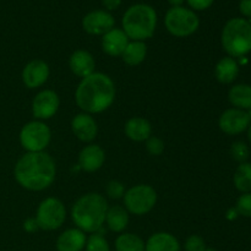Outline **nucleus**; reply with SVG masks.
Segmentation results:
<instances>
[{"label": "nucleus", "instance_id": "36", "mask_svg": "<svg viewBox=\"0 0 251 251\" xmlns=\"http://www.w3.org/2000/svg\"><path fill=\"white\" fill-rule=\"evenodd\" d=\"M103 6L107 10L112 11V10H117L122 4V0H102Z\"/></svg>", "mask_w": 251, "mask_h": 251}, {"label": "nucleus", "instance_id": "32", "mask_svg": "<svg viewBox=\"0 0 251 251\" xmlns=\"http://www.w3.org/2000/svg\"><path fill=\"white\" fill-rule=\"evenodd\" d=\"M105 190H107L108 196H109L110 199H115V200H118V199H120V198H124L125 188H124V185H123V184L118 180L109 181V183L107 184V188H105Z\"/></svg>", "mask_w": 251, "mask_h": 251}, {"label": "nucleus", "instance_id": "15", "mask_svg": "<svg viewBox=\"0 0 251 251\" xmlns=\"http://www.w3.org/2000/svg\"><path fill=\"white\" fill-rule=\"evenodd\" d=\"M127 44H129V37L125 34L123 29L113 28L103 34L102 48L108 55L122 56Z\"/></svg>", "mask_w": 251, "mask_h": 251}, {"label": "nucleus", "instance_id": "28", "mask_svg": "<svg viewBox=\"0 0 251 251\" xmlns=\"http://www.w3.org/2000/svg\"><path fill=\"white\" fill-rule=\"evenodd\" d=\"M230 154H232L233 159H235L239 163H244L249 158V147L245 142L243 141H235L230 147Z\"/></svg>", "mask_w": 251, "mask_h": 251}, {"label": "nucleus", "instance_id": "5", "mask_svg": "<svg viewBox=\"0 0 251 251\" xmlns=\"http://www.w3.org/2000/svg\"><path fill=\"white\" fill-rule=\"evenodd\" d=\"M222 47L232 58H243L251 51V24L245 19L229 20L222 31Z\"/></svg>", "mask_w": 251, "mask_h": 251}, {"label": "nucleus", "instance_id": "7", "mask_svg": "<svg viewBox=\"0 0 251 251\" xmlns=\"http://www.w3.org/2000/svg\"><path fill=\"white\" fill-rule=\"evenodd\" d=\"M157 202V193L152 186L140 184L130 188L124 194V205L127 212L136 216L149 213Z\"/></svg>", "mask_w": 251, "mask_h": 251}, {"label": "nucleus", "instance_id": "39", "mask_svg": "<svg viewBox=\"0 0 251 251\" xmlns=\"http://www.w3.org/2000/svg\"><path fill=\"white\" fill-rule=\"evenodd\" d=\"M248 114H249V118H250V120H251V108L249 110H248Z\"/></svg>", "mask_w": 251, "mask_h": 251}, {"label": "nucleus", "instance_id": "37", "mask_svg": "<svg viewBox=\"0 0 251 251\" xmlns=\"http://www.w3.org/2000/svg\"><path fill=\"white\" fill-rule=\"evenodd\" d=\"M168 2L172 5V7H178V6H181L184 0H168Z\"/></svg>", "mask_w": 251, "mask_h": 251}, {"label": "nucleus", "instance_id": "19", "mask_svg": "<svg viewBox=\"0 0 251 251\" xmlns=\"http://www.w3.org/2000/svg\"><path fill=\"white\" fill-rule=\"evenodd\" d=\"M145 251H180L178 239L171 233H154L145 244Z\"/></svg>", "mask_w": 251, "mask_h": 251}, {"label": "nucleus", "instance_id": "35", "mask_svg": "<svg viewBox=\"0 0 251 251\" xmlns=\"http://www.w3.org/2000/svg\"><path fill=\"white\" fill-rule=\"evenodd\" d=\"M24 229L27 233H34L37 229H39V226L37 223L36 218H28V220L25 221L24 223Z\"/></svg>", "mask_w": 251, "mask_h": 251}, {"label": "nucleus", "instance_id": "8", "mask_svg": "<svg viewBox=\"0 0 251 251\" xmlns=\"http://www.w3.org/2000/svg\"><path fill=\"white\" fill-rule=\"evenodd\" d=\"M36 220L41 229H58L64 225L66 220L65 206L56 198L46 199L38 206Z\"/></svg>", "mask_w": 251, "mask_h": 251}, {"label": "nucleus", "instance_id": "34", "mask_svg": "<svg viewBox=\"0 0 251 251\" xmlns=\"http://www.w3.org/2000/svg\"><path fill=\"white\" fill-rule=\"evenodd\" d=\"M239 10L243 16L251 19V0H240Z\"/></svg>", "mask_w": 251, "mask_h": 251}, {"label": "nucleus", "instance_id": "31", "mask_svg": "<svg viewBox=\"0 0 251 251\" xmlns=\"http://www.w3.org/2000/svg\"><path fill=\"white\" fill-rule=\"evenodd\" d=\"M205 240L200 235H190L185 242V251H206Z\"/></svg>", "mask_w": 251, "mask_h": 251}, {"label": "nucleus", "instance_id": "17", "mask_svg": "<svg viewBox=\"0 0 251 251\" xmlns=\"http://www.w3.org/2000/svg\"><path fill=\"white\" fill-rule=\"evenodd\" d=\"M69 65H70L71 71L78 77H87L91 74L95 73L96 63L92 54L88 53L87 50H76L71 54L69 59Z\"/></svg>", "mask_w": 251, "mask_h": 251}, {"label": "nucleus", "instance_id": "9", "mask_svg": "<svg viewBox=\"0 0 251 251\" xmlns=\"http://www.w3.org/2000/svg\"><path fill=\"white\" fill-rule=\"evenodd\" d=\"M50 139L51 132L49 127L38 120L25 124L20 132V142L27 152H43Z\"/></svg>", "mask_w": 251, "mask_h": 251}, {"label": "nucleus", "instance_id": "6", "mask_svg": "<svg viewBox=\"0 0 251 251\" xmlns=\"http://www.w3.org/2000/svg\"><path fill=\"white\" fill-rule=\"evenodd\" d=\"M167 29L176 37H188L198 31L200 20L190 9L178 6L168 10L164 19Z\"/></svg>", "mask_w": 251, "mask_h": 251}, {"label": "nucleus", "instance_id": "25", "mask_svg": "<svg viewBox=\"0 0 251 251\" xmlns=\"http://www.w3.org/2000/svg\"><path fill=\"white\" fill-rule=\"evenodd\" d=\"M233 183L240 193H251V163L244 162L238 166L233 176Z\"/></svg>", "mask_w": 251, "mask_h": 251}, {"label": "nucleus", "instance_id": "29", "mask_svg": "<svg viewBox=\"0 0 251 251\" xmlns=\"http://www.w3.org/2000/svg\"><path fill=\"white\" fill-rule=\"evenodd\" d=\"M237 212L239 215L244 216V217L251 218V193H245L238 199L237 207H235Z\"/></svg>", "mask_w": 251, "mask_h": 251}, {"label": "nucleus", "instance_id": "1", "mask_svg": "<svg viewBox=\"0 0 251 251\" xmlns=\"http://www.w3.org/2000/svg\"><path fill=\"white\" fill-rule=\"evenodd\" d=\"M15 179L22 188L41 191L53 184L56 176L54 159L46 152H27L15 166Z\"/></svg>", "mask_w": 251, "mask_h": 251}, {"label": "nucleus", "instance_id": "21", "mask_svg": "<svg viewBox=\"0 0 251 251\" xmlns=\"http://www.w3.org/2000/svg\"><path fill=\"white\" fill-rule=\"evenodd\" d=\"M239 75V64L232 56L222 58L215 68V76L221 83H232Z\"/></svg>", "mask_w": 251, "mask_h": 251}, {"label": "nucleus", "instance_id": "3", "mask_svg": "<svg viewBox=\"0 0 251 251\" xmlns=\"http://www.w3.org/2000/svg\"><path fill=\"white\" fill-rule=\"evenodd\" d=\"M107 211V200L100 194L90 193L74 203L71 217L76 227L83 233H97L104 225Z\"/></svg>", "mask_w": 251, "mask_h": 251}, {"label": "nucleus", "instance_id": "41", "mask_svg": "<svg viewBox=\"0 0 251 251\" xmlns=\"http://www.w3.org/2000/svg\"><path fill=\"white\" fill-rule=\"evenodd\" d=\"M250 24H251V21H250Z\"/></svg>", "mask_w": 251, "mask_h": 251}, {"label": "nucleus", "instance_id": "33", "mask_svg": "<svg viewBox=\"0 0 251 251\" xmlns=\"http://www.w3.org/2000/svg\"><path fill=\"white\" fill-rule=\"evenodd\" d=\"M186 1L190 5L191 9L201 11V10L208 9V7L213 4L215 0H186Z\"/></svg>", "mask_w": 251, "mask_h": 251}, {"label": "nucleus", "instance_id": "12", "mask_svg": "<svg viewBox=\"0 0 251 251\" xmlns=\"http://www.w3.org/2000/svg\"><path fill=\"white\" fill-rule=\"evenodd\" d=\"M115 20L112 15L104 10H95L83 17L82 27L87 33L95 36H103L114 28Z\"/></svg>", "mask_w": 251, "mask_h": 251}, {"label": "nucleus", "instance_id": "27", "mask_svg": "<svg viewBox=\"0 0 251 251\" xmlns=\"http://www.w3.org/2000/svg\"><path fill=\"white\" fill-rule=\"evenodd\" d=\"M86 251H109V244L102 234L93 233L86 240Z\"/></svg>", "mask_w": 251, "mask_h": 251}, {"label": "nucleus", "instance_id": "40", "mask_svg": "<svg viewBox=\"0 0 251 251\" xmlns=\"http://www.w3.org/2000/svg\"><path fill=\"white\" fill-rule=\"evenodd\" d=\"M206 251H216V250H213V249H208V248H207V249H206Z\"/></svg>", "mask_w": 251, "mask_h": 251}, {"label": "nucleus", "instance_id": "10", "mask_svg": "<svg viewBox=\"0 0 251 251\" xmlns=\"http://www.w3.org/2000/svg\"><path fill=\"white\" fill-rule=\"evenodd\" d=\"M251 120L247 110L230 108L225 110L218 120L220 129L227 135H239L248 130Z\"/></svg>", "mask_w": 251, "mask_h": 251}, {"label": "nucleus", "instance_id": "14", "mask_svg": "<svg viewBox=\"0 0 251 251\" xmlns=\"http://www.w3.org/2000/svg\"><path fill=\"white\" fill-rule=\"evenodd\" d=\"M71 129L75 136L83 142H91L95 140L98 132L97 123L87 113L75 115L71 122Z\"/></svg>", "mask_w": 251, "mask_h": 251}, {"label": "nucleus", "instance_id": "30", "mask_svg": "<svg viewBox=\"0 0 251 251\" xmlns=\"http://www.w3.org/2000/svg\"><path fill=\"white\" fill-rule=\"evenodd\" d=\"M146 150L151 156H159L164 151V142L156 136H150L146 140Z\"/></svg>", "mask_w": 251, "mask_h": 251}, {"label": "nucleus", "instance_id": "11", "mask_svg": "<svg viewBox=\"0 0 251 251\" xmlns=\"http://www.w3.org/2000/svg\"><path fill=\"white\" fill-rule=\"evenodd\" d=\"M59 96L51 90H43L34 97L32 102V114L36 119H49L58 112Z\"/></svg>", "mask_w": 251, "mask_h": 251}, {"label": "nucleus", "instance_id": "16", "mask_svg": "<svg viewBox=\"0 0 251 251\" xmlns=\"http://www.w3.org/2000/svg\"><path fill=\"white\" fill-rule=\"evenodd\" d=\"M105 161V154L98 145H88L78 154V164L86 172L98 171Z\"/></svg>", "mask_w": 251, "mask_h": 251}, {"label": "nucleus", "instance_id": "38", "mask_svg": "<svg viewBox=\"0 0 251 251\" xmlns=\"http://www.w3.org/2000/svg\"><path fill=\"white\" fill-rule=\"evenodd\" d=\"M248 139H249V141L251 144V124H250V126L248 127Z\"/></svg>", "mask_w": 251, "mask_h": 251}, {"label": "nucleus", "instance_id": "4", "mask_svg": "<svg viewBox=\"0 0 251 251\" xmlns=\"http://www.w3.org/2000/svg\"><path fill=\"white\" fill-rule=\"evenodd\" d=\"M122 24L129 39L144 42L151 38L156 31V10L147 4H135L126 10Z\"/></svg>", "mask_w": 251, "mask_h": 251}, {"label": "nucleus", "instance_id": "20", "mask_svg": "<svg viewBox=\"0 0 251 251\" xmlns=\"http://www.w3.org/2000/svg\"><path fill=\"white\" fill-rule=\"evenodd\" d=\"M125 135L130 140L136 142L146 141L152 134V127L149 120L140 117H134L129 119L125 124Z\"/></svg>", "mask_w": 251, "mask_h": 251}, {"label": "nucleus", "instance_id": "26", "mask_svg": "<svg viewBox=\"0 0 251 251\" xmlns=\"http://www.w3.org/2000/svg\"><path fill=\"white\" fill-rule=\"evenodd\" d=\"M117 251H145V243L139 235L132 233L120 234L115 240Z\"/></svg>", "mask_w": 251, "mask_h": 251}, {"label": "nucleus", "instance_id": "23", "mask_svg": "<svg viewBox=\"0 0 251 251\" xmlns=\"http://www.w3.org/2000/svg\"><path fill=\"white\" fill-rule=\"evenodd\" d=\"M105 222L112 232L122 233L129 223V212L122 206H113L108 208Z\"/></svg>", "mask_w": 251, "mask_h": 251}, {"label": "nucleus", "instance_id": "18", "mask_svg": "<svg viewBox=\"0 0 251 251\" xmlns=\"http://www.w3.org/2000/svg\"><path fill=\"white\" fill-rule=\"evenodd\" d=\"M86 234L78 228H71L59 235L56 240V250L58 251H81L85 249Z\"/></svg>", "mask_w": 251, "mask_h": 251}, {"label": "nucleus", "instance_id": "24", "mask_svg": "<svg viewBox=\"0 0 251 251\" xmlns=\"http://www.w3.org/2000/svg\"><path fill=\"white\" fill-rule=\"evenodd\" d=\"M147 54V47L141 41H131L125 48L124 53L122 54V58L124 63L130 66L140 65L145 60Z\"/></svg>", "mask_w": 251, "mask_h": 251}, {"label": "nucleus", "instance_id": "13", "mask_svg": "<svg viewBox=\"0 0 251 251\" xmlns=\"http://www.w3.org/2000/svg\"><path fill=\"white\" fill-rule=\"evenodd\" d=\"M49 77V66L43 60H32L22 71V81L27 88H37L47 82Z\"/></svg>", "mask_w": 251, "mask_h": 251}, {"label": "nucleus", "instance_id": "2", "mask_svg": "<svg viewBox=\"0 0 251 251\" xmlns=\"http://www.w3.org/2000/svg\"><path fill=\"white\" fill-rule=\"evenodd\" d=\"M115 100V86L112 78L102 73L83 77L75 92L76 104L87 114L107 110Z\"/></svg>", "mask_w": 251, "mask_h": 251}, {"label": "nucleus", "instance_id": "22", "mask_svg": "<svg viewBox=\"0 0 251 251\" xmlns=\"http://www.w3.org/2000/svg\"><path fill=\"white\" fill-rule=\"evenodd\" d=\"M228 100L235 108L248 112L251 108V86L245 83L233 86L228 92Z\"/></svg>", "mask_w": 251, "mask_h": 251}]
</instances>
